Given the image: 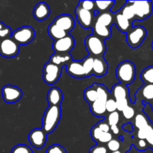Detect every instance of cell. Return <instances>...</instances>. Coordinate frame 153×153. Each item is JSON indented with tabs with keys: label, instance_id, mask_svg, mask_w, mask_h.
Instances as JSON below:
<instances>
[{
	"label": "cell",
	"instance_id": "6da1fadb",
	"mask_svg": "<svg viewBox=\"0 0 153 153\" xmlns=\"http://www.w3.org/2000/svg\"><path fill=\"white\" fill-rule=\"evenodd\" d=\"M61 116L60 106L49 105L45 111L43 117V128L46 134L52 133L59 123Z\"/></svg>",
	"mask_w": 153,
	"mask_h": 153
},
{
	"label": "cell",
	"instance_id": "7a4b0ae2",
	"mask_svg": "<svg viewBox=\"0 0 153 153\" xmlns=\"http://www.w3.org/2000/svg\"><path fill=\"white\" fill-rule=\"evenodd\" d=\"M116 76L121 84L127 85L132 83L136 76L135 66L129 61H123L117 67Z\"/></svg>",
	"mask_w": 153,
	"mask_h": 153
},
{
	"label": "cell",
	"instance_id": "3957f363",
	"mask_svg": "<svg viewBox=\"0 0 153 153\" xmlns=\"http://www.w3.org/2000/svg\"><path fill=\"white\" fill-rule=\"evenodd\" d=\"M85 46L90 55L94 58L103 57L106 50L105 41L95 34L88 35L85 40Z\"/></svg>",
	"mask_w": 153,
	"mask_h": 153
},
{
	"label": "cell",
	"instance_id": "277c9868",
	"mask_svg": "<svg viewBox=\"0 0 153 153\" xmlns=\"http://www.w3.org/2000/svg\"><path fill=\"white\" fill-rule=\"evenodd\" d=\"M146 37V30L141 25L133 27L127 33V43L133 49L139 47Z\"/></svg>",
	"mask_w": 153,
	"mask_h": 153
},
{
	"label": "cell",
	"instance_id": "5b68a950",
	"mask_svg": "<svg viewBox=\"0 0 153 153\" xmlns=\"http://www.w3.org/2000/svg\"><path fill=\"white\" fill-rule=\"evenodd\" d=\"M35 31L31 26L25 25L13 31L11 37L19 45H26L31 43L34 38Z\"/></svg>",
	"mask_w": 153,
	"mask_h": 153
},
{
	"label": "cell",
	"instance_id": "8992f818",
	"mask_svg": "<svg viewBox=\"0 0 153 153\" xmlns=\"http://www.w3.org/2000/svg\"><path fill=\"white\" fill-rule=\"evenodd\" d=\"M62 67L49 61L43 67V81L47 85H52L60 79L62 72Z\"/></svg>",
	"mask_w": 153,
	"mask_h": 153
},
{
	"label": "cell",
	"instance_id": "52a82bcc",
	"mask_svg": "<svg viewBox=\"0 0 153 153\" xmlns=\"http://www.w3.org/2000/svg\"><path fill=\"white\" fill-rule=\"evenodd\" d=\"M138 20H143L149 17L152 13L153 6L151 1H130Z\"/></svg>",
	"mask_w": 153,
	"mask_h": 153
},
{
	"label": "cell",
	"instance_id": "ba28073f",
	"mask_svg": "<svg viewBox=\"0 0 153 153\" xmlns=\"http://www.w3.org/2000/svg\"><path fill=\"white\" fill-rule=\"evenodd\" d=\"M19 52V45L12 38L7 37L1 40L0 44V55L4 58H13Z\"/></svg>",
	"mask_w": 153,
	"mask_h": 153
},
{
	"label": "cell",
	"instance_id": "9c48e42d",
	"mask_svg": "<svg viewBox=\"0 0 153 153\" xmlns=\"http://www.w3.org/2000/svg\"><path fill=\"white\" fill-rule=\"evenodd\" d=\"M75 13L81 26L85 28H89L94 26L96 16L92 11L85 10L78 5L75 10Z\"/></svg>",
	"mask_w": 153,
	"mask_h": 153
},
{
	"label": "cell",
	"instance_id": "30bf717a",
	"mask_svg": "<svg viewBox=\"0 0 153 153\" xmlns=\"http://www.w3.org/2000/svg\"><path fill=\"white\" fill-rule=\"evenodd\" d=\"M75 40L73 36L67 34L66 37L55 40L52 44V49L55 53L67 54L74 48Z\"/></svg>",
	"mask_w": 153,
	"mask_h": 153
},
{
	"label": "cell",
	"instance_id": "8fae6325",
	"mask_svg": "<svg viewBox=\"0 0 153 153\" xmlns=\"http://www.w3.org/2000/svg\"><path fill=\"white\" fill-rule=\"evenodd\" d=\"M1 95L4 101L7 103H15L19 101L22 96L21 89L14 85H4L1 89Z\"/></svg>",
	"mask_w": 153,
	"mask_h": 153
},
{
	"label": "cell",
	"instance_id": "7c38bea8",
	"mask_svg": "<svg viewBox=\"0 0 153 153\" xmlns=\"http://www.w3.org/2000/svg\"><path fill=\"white\" fill-rule=\"evenodd\" d=\"M47 139V134L42 128H37L31 130L28 134V140L31 146L37 149H40L45 146Z\"/></svg>",
	"mask_w": 153,
	"mask_h": 153
},
{
	"label": "cell",
	"instance_id": "4fadbf2b",
	"mask_svg": "<svg viewBox=\"0 0 153 153\" xmlns=\"http://www.w3.org/2000/svg\"><path fill=\"white\" fill-rule=\"evenodd\" d=\"M53 22L61 29L65 31L67 34L73 31L75 27L74 18L69 14H62L57 16Z\"/></svg>",
	"mask_w": 153,
	"mask_h": 153
},
{
	"label": "cell",
	"instance_id": "5bb4252c",
	"mask_svg": "<svg viewBox=\"0 0 153 153\" xmlns=\"http://www.w3.org/2000/svg\"><path fill=\"white\" fill-rule=\"evenodd\" d=\"M67 71L70 76L74 78L82 79L87 77L82 61H74V60L71 61L69 64H67Z\"/></svg>",
	"mask_w": 153,
	"mask_h": 153
},
{
	"label": "cell",
	"instance_id": "9a60e30c",
	"mask_svg": "<svg viewBox=\"0 0 153 153\" xmlns=\"http://www.w3.org/2000/svg\"><path fill=\"white\" fill-rule=\"evenodd\" d=\"M50 14V8L46 3L41 1L36 4L33 10V16L37 20L42 21L46 19Z\"/></svg>",
	"mask_w": 153,
	"mask_h": 153
},
{
	"label": "cell",
	"instance_id": "2e32d148",
	"mask_svg": "<svg viewBox=\"0 0 153 153\" xmlns=\"http://www.w3.org/2000/svg\"><path fill=\"white\" fill-rule=\"evenodd\" d=\"M108 65L103 57L94 58V68H93V75L96 76H103L107 73Z\"/></svg>",
	"mask_w": 153,
	"mask_h": 153
},
{
	"label": "cell",
	"instance_id": "e0dca14e",
	"mask_svg": "<svg viewBox=\"0 0 153 153\" xmlns=\"http://www.w3.org/2000/svg\"><path fill=\"white\" fill-rule=\"evenodd\" d=\"M63 100V94L61 90L58 88H50L47 94V101L49 105L60 106Z\"/></svg>",
	"mask_w": 153,
	"mask_h": 153
},
{
	"label": "cell",
	"instance_id": "ac0fdd59",
	"mask_svg": "<svg viewBox=\"0 0 153 153\" xmlns=\"http://www.w3.org/2000/svg\"><path fill=\"white\" fill-rule=\"evenodd\" d=\"M112 94H113L114 100L116 101L124 99H129V93L126 85L123 84H116L112 88Z\"/></svg>",
	"mask_w": 153,
	"mask_h": 153
},
{
	"label": "cell",
	"instance_id": "d6986e66",
	"mask_svg": "<svg viewBox=\"0 0 153 153\" xmlns=\"http://www.w3.org/2000/svg\"><path fill=\"white\" fill-rule=\"evenodd\" d=\"M73 61V58L70 54H62V53H55L50 57L49 61L54 64H56L58 66H61L63 67L66 64Z\"/></svg>",
	"mask_w": 153,
	"mask_h": 153
},
{
	"label": "cell",
	"instance_id": "ffe728a7",
	"mask_svg": "<svg viewBox=\"0 0 153 153\" xmlns=\"http://www.w3.org/2000/svg\"><path fill=\"white\" fill-rule=\"evenodd\" d=\"M115 24L122 32H128L131 28V22L126 18L121 13H117L115 15Z\"/></svg>",
	"mask_w": 153,
	"mask_h": 153
},
{
	"label": "cell",
	"instance_id": "44dd1931",
	"mask_svg": "<svg viewBox=\"0 0 153 153\" xmlns=\"http://www.w3.org/2000/svg\"><path fill=\"white\" fill-rule=\"evenodd\" d=\"M93 28H94V34L101 37L103 40L109 38L111 36V31L110 28L101 25L97 22H94Z\"/></svg>",
	"mask_w": 153,
	"mask_h": 153
},
{
	"label": "cell",
	"instance_id": "7402d4cb",
	"mask_svg": "<svg viewBox=\"0 0 153 153\" xmlns=\"http://www.w3.org/2000/svg\"><path fill=\"white\" fill-rule=\"evenodd\" d=\"M113 15H112L111 12L109 11L102 12V13L100 12L95 18V22L105 25V26L108 27V28H110L111 25L113 24Z\"/></svg>",
	"mask_w": 153,
	"mask_h": 153
},
{
	"label": "cell",
	"instance_id": "603a6c76",
	"mask_svg": "<svg viewBox=\"0 0 153 153\" xmlns=\"http://www.w3.org/2000/svg\"><path fill=\"white\" fill-rule=\"evenodd\" d=\"M48 33H49V36L53 39L54 41L60 40V39L66 37L68 34L65 31H64L61 28H59L58 25H55L54 22L49 25V28H48Z\"/></svg>",
	"mask_w": 153,
	"mask_h": 153
},
{
	"label": "cell",
	"instance_id": "cb8c5ba5",
	"mask_svg": "<svg viewBox=\"0 0 153 153\" xmlns=\"http://www.w3.org/2000/svg\"><path fill=\"white\" fill-rule=\"evenodd\" d=\"M91 111L93 114L97 117H102L106 113V107L105 102H102L100 100H97V101L93 102L92 104L90 105Z\"/></svg>",
	"mask_w": 153,
	"mask_h": 153
},
{
	"label": "cell",
	"instance_id": "d4e9b609",
	"mask_svg": "<svg viewBox=\"0 0 153 153\" xmlns=\"http://www.w3.org/2000/svg\"><path fill=\"white\" fill-rule=\"evenodd\" d=\"M139 93L143 101L146 102L153 101V85L152 84H145L140 88Z\"/></svg>",
	"mask_w": 153,
	"mask_h": 153
},
{
	"label": "cell",
	"instance_id": "484cf974",
	"mask_svg": "<svg viewBox=\"0 0 153 153\" xmlns=\"http://www.w3.org/2000/svg\"><path fill=\"white\" fill-rule=\"evenodd\" d=\"M121 13H122L126 18H127L128 20L131 21V22H133L134 20L137 19L134 9H133L132 6H131L129 1H126V4L123 7L122 9H121Z\"/></svg>",
	"mask_w": 153,
	"mask_h": 153
},
{
	"label": "cell",
	"instance_id": "4316f807",
	"mask_svg": "<svg viewBox=\"0 0 153 153\" xmlns=\"http://www.w3.org/2000/svg\"><path fill=\"white\" fill-rule=\"evenodd\" d=\"M94 85L95 87L96 90H97L98 100L106 102L107 100L109 99V94L107 88L105 85H102V84H94Z\"/></svg>",
	"mask_w": 153,
	"mask_h": 153
},
{
	"label": "cell",
	"instance_id": "83f0119b",
	"mask_svg": "<svg viewBox=\"0 0 153 153\" xmlns=\"http://www.w3.org/2000/svg\"><path fill=\"white\" fill-rule=\"evenodd\" d=\"M84 97H85L87 102L89 103L90 105L92 104L93 102H94L98 100L97 90H96L94 85L85 90V92H84Z\"/></svg>",
	"mask_w": 153,
	"mask_h": 153
},
{
	"label": "cell",
	"instance_id": "f1b7e54d",
	"mask_svg": "<svg viewBox=\"0 0 153 153\" xmlns=\"http://www.w3.org/2000/svg\"><path fill=\"white\" fill-rule=\"evenodd\" d=\"M134 123L136 128H138V130L146 128L151 124L148 118L143 114H138L136 115L134 120Z\"/></svg>",
	"mask_w": 153,
	"mask_h": 153
},
{
	"label": "cell",
	"instance_id": "f546056e",
	"mask_svg": "<svg viewBox=\"0 0 153 153\" xmlns=\"http://www.w3.org/2000/svg\"><path fill=\"white\" fill-rule=\"evenodd\" d=\"M94 58L91 55H88L86 58H84L82 61V64H83L84 70H85V74L87 77L93 75V68H94Z\"/></svg>",
	"mask_w": 153,
	"mask_h": 153
},
{
	"label": "cell",
	"instance_id": "4dcf8cb0",
	"mask_svg": "<svg viewBox=\"0 0 153 153\" xmlns=\"http://www.w3.org/2000/svg\"><path fill=\"white\" fill-rule=\"evenodd\" d=\"M140 78L145 84L153 85V66H149L145 68L142 71Z\"/></svg>",
	"mask_w": 153,
	"mask_h": 153
},
{
	"label": "cell",
	"instance_id": "1f68e13d",
	"mask_svg": "<svg viewBox=\"0 0 153 153\" xmlns=\"http://www.w3.org/2000/svg\"><path fill=\"white\" fill-rule=\"evenodd\" d=\"M114 1H95V5L97 11L106 12L111 9L114 4Z\"/></svg>",
	"mask_w": 153,
	"mask_h": 153
},
{
	"label": "cell",
	"instance_id": "d6a6232c",
	"mask_svg": "<svg viewBox=\"0 0 153 153\" xmlns=\"http://www.w3.org/2000/svg\"><path fill=\"white\" fill-rule=\"evenodd\" d=\"M12 30L9 26L4 25L2 22L0 21V40L10 37L12 35Z\"/></svg>",
	"mask_w": 153,
	"mask_h": 153
},
{
	"label": "cell",
	"instance_id": "836d02e7",
	"mask_svg": "<svg viewBox=\"0 0 153 153\" xmlns=\"http://www.w3.org/2000/svg\"><path fill=\"white\" fill-rule=\"evenodd\" d=\"M153 131V125L150 124L146 128H143L142 129L138 130L137 132V137L140 140H146L149 134Z\"/></svg>",
	"mask_w": 153,
	"mask_h": 153
},
{
	"label": "cell",
	"instance_id": "e575fe53",
	"mask_svg": "<svg viewBox=\"0 0 153 153\" xmlns=\"http://www.w3.org/2000/svg\"><path fill=\"white\" fill-rule=\"evenodd\" d=\"M10 153H33V151L27 145L18 144L12 149Z\"/></svg>",
	"mask_w": 153,
	"mask_h": 153
},
{
	"label": "cell",
	"instance_id": "d590c367",
	"mask_svg": "<svg viewBox=\"0 0 153 153\" xmlns=\"http://www.w3.org/2000/svg\"><path fill=\"white\" fill-rule=\"evenodd\" d=\"M120 142L114 138L112 139L111 141H109L108 143H107V148L109 151H111V152L119 151L120 149Z\"/></svg>",
	"mask_w": 153,
	"mask_h": 153
},
{
	"label": "cell",
	"instance_id": "8d00e7d4",
	"mask_svg": "<svg viewBox=\"0 0 153 153\" xmlns=\"http://www.w3.org/2000/svg\"><path fill=\"white\" fill-rule=\"evenodd\" d=\"M120 121V114L117 111H114L113 113L109 114L108 116V123L109 126H117Z\"/></svg>",
	"mask_w": 153,
	"mask_h": 153
},
{
	"label": "cell",
	"instance_id": "74e56055",
	"mask_svg": "<svg viewBox=\"0 0 153 153\" xmlns=\"http://www.w3.org/2000/svg\"><path fill=\"white\" fill-rule=\"evenodd\" d=\"M106 111L109 114L113 113V112L117 111V102L114 99L110 98L107 100L105 102Z\"/></svg>",
	"mask_w": 153,
	"mask_h": 153
},
{
	"label": "cell",
	"instance_id": "f35d334b",
	"mask_svg": "<svg viewBox=\"0 0 153 153\" xmlns=\"http://www.w3.org/2000/svg\"><path fill=\"white\" fill-rule=\"evenodd\" d=\"M46 153H67V151L61 145L53 144L48 148Z\"/></svg>",
	"mask_w": 153,
	"mask_h": 153
},
{
	"label": "cell",
	"instance_id": "ab89813d",
	"mask_svg": "<svg viewBox=\"0 0 153 153\" xmlns=\"http://www.w3.org/2000/svg\"><path fill=\"white\" fill-rule=\"evenodd\" d=\"M79 6H80L81 7H82L85 10H89V11L94 10L96 7L95 1H80Z\"/></svg>",
	"mask_w": 153,
	"mask_h": 153
},
{
	"label": "cell",
	"instance_id": "60d3db41",
	"mask_svg": "<svg viewBox=\"0 0 153 153\" xmlns=\"http://www.w3.org/2000/svg\"><path fill=\"white\" fill-rule=\"evenodd\" d=\"M103 131L100 129L98 127V126L95 125L91 129V137H92L93 140H95V141L98 142L100 140V136L102 135Z\"/></svg>",
	"mask_w": 153,
	"mask_h": 153
},
{
	"label": "cell",
	"instance_id": "b9f144b4",
	"mask_svg": "<svg viewBox=\"0 0 153 153\" xmlns=\"http://www.w3.org/2000/svg\"><path fill=\"white\" fill-rule=\"evenodd\" d=\"M122 113L126 119L131 120L134 117V115H135V111H134V109L132 107L128 105V107H126L123 111Z\"/></svg>",
	"mask_w": 153,
	"mask_h": 153
},
{
	"label": "cell",
	"instance_id": "7bdbcfd3",
	"mask_svg": "<svg viewBox=\"0 0 153 153\" xmlns=\"http://www.w3.org/2000/svg\"><path fill=\"white\" fill-rule=\"evenodd\" d=\"M89 153H108V149L102 144H97L90 149Z\"/></svg>",
	"mask_w": 153,
	"mask_h": 153
},
{
	"label": "cell",
	"instance_id": "ee69618b",
	"mask_svg": "<svg viewBox=\"0 0 153 153\" xmlns=\"http://www.w3.org/2000/svg\"><path fill=\"white\" fill-rule=\"evenodd\" d=\"M117 110L119 111H123L124 109L128 106L129 99H124V100H117Z\"/></svg>",
	"mask_w": 153,
	"mask_h": 153
},
{
	"label": "cell",
	"instance_id": "f6af8a7d",
	"mask_svg": "<svg viewBox=\"0 0 153 153\" xmlns=\"http://www.w3.org/2000/svg\"><path fill=\"white\" fill-rule=\"evenodd\" d=\"M113 139V136L111 132H102V135L100 136L99 143H108L109 141Z\"/></svg>",
	"mask_w": 153,
	"mask_h": 153
},
{
	"label": "cell",
	"instance_id": "bcb514c9",
	"mask_svg": "<svg viewBox=\"0 0 153 153\" xmlns=\"http://www.w3.org/2000/svg\"><path fill=\"white\" fill-rule=\"evenodd\" d=\"M135 146L139 151H144L149 147V144L146 140H140V139L137 141Z\"/></svg>",
	"mask_w": 153,
	"mask_h": 153
},
{
	"label": "cell",
	"instance_id": "7dc6e473",
	"mask_svg": "<svg viewBox=\"0 0 153 153\" xmlns=\"http://www.w3.org/2000/svg\"><path fill=\"white\" fill-rule=\"evenodd\" d=\"M99 128L103 131V132H110L111 131V126H109L108 123L105 120H102L99 122L97 124Z\"/></svg>",
	"mask_w": 153,
	"mask_h": 153
},
{
	"label": "cell",
	"instance_id": "c3c4849f",
	"mask_svg": "<svg viewBox=\"0 0 153 153\" xmlns=\"http://www.w3.org/2000/svg\"><path fill=\"white\" fill-rule=\"evenodd\" d=\"M111 131L113 132V134H119V128H118L117 126H111Z\"/></svg>",
	"mask_w": 153,
	"mask_h": 153
},
{
	"label": "cell",
	"instance_id": "681fc988",
	"mask_svg": "<svg viewBox=\"0 0 153 153\" xmlns=\"http://www.w3.org/2000/svg\"><path fill=\"white\" fill-rule=\"evenodd\" d=\"M111 153H124V152H122V151L119 150V151H116V152H111Z\"/></svg>",
	"mask_w": 153,
	"mask_h": 153
},
{
	"label": "cell",
	"instance_id": "f907efd6",
	"mask_svg": "<svg viewBox=\"0 0 153 153\" xmlns=\"http://www.w3.org/2000/svg\"><path fill=\"white\" fill-rule=\"evenodd\" d=\"M149 103H150L151 106H152V110H153V101H152V102H149Z\"/></svg>",
	"mask_w": 153,
	"mask_h": 153
},
{
	"label": "cell",
	"instance_id": "816d5d0a",
	"mask_svg": "<svg viewBox=\"0 0 153 153\" xmlns=\"http://www.w3.org/2000/svg\"><path fill=\"white\" fill-rule=\"evenodd\" d=\"M152 49H153V41H152Z\"/></svg>",
	"mask_w": 153,
	"mask_h": 153
},
{
	"label": "cell",
	"instance_id": "f5cc1de1",
	"mask_svg": "<svg viewBox=\"0 0 153 153\" xmlns=\"http://www.w3.org/2000/svg\"><path fill=\"white\" fill-rule=\"evenodd\" d=\"M1 40H0V44H1Z\"/></svg>",
	"mask_w": 153,
	"mask_h": 153
}]
</instances>
